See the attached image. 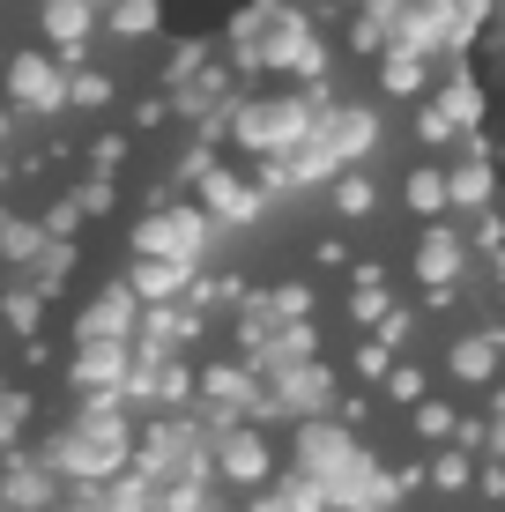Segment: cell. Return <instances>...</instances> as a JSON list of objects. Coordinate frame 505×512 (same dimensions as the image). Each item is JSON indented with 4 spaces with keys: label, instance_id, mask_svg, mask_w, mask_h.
<instances>
[{
    "label": "cell",
    "instance_id": "cell-1",
    "mask_svg": "<svg viewBox=\"0 0 505 512\" xmlns=\"http://www.w3.org/2000/svg\"><path fill=\"white\" fill-rule=\"evenodd\" d=\"M127 394H90V416L75 423V431H60L45 446V461L60 468V475H75V483H104L112 468H127V453H134V438H127Z\"/></svg>",
    "mask_w": 505,
    "mask_h": 512
},
{
    "label": "cell",
    "instance_id": "cell-2",
    "mask_svg": "<svg viewBox=\"0 0 505 512\" xmlns=\"http://www.w3.org/2000/svg\"><path fill=\"white\" fill-rule=\"evenodd\" d=\"M290 446H298V468L327 490V512H350L357 483L372 475V453L350 438V423H335V416H298V438H290Z\"/></svg>",
    "mask_w": 505,
    "mask_h": 512
},
{
    "label": "cell",
    "instance_id": "cell-3",
    "mask_svg": "<svg viewBox=\"0 0 505 512\" xmlns=\"http://www.w3.org/2000/svg\"><path fill=\"white\" fill-rule=\"evenodd\" d=\"M201 245H208V216L201 208H149V216L134 223V253L179 260V268H194Z\"/></svg>",
    "mask_w": 505,
    "mask_h": 512
},
{
    "label": "cell",
    "instance_id": "cell-4",
    "mask_svg": "<svg viewBox=\"0 0 505 512\" xmlns=\"http://www.w3.org/2000/svg\"><path fill=\"white\" fill-rule=\"evenodd\" d=\"M305 312H312V290H305V282H283V290L238 297V342H246V349H268L275 334H290Z\"/></svg>",
    "mask_w": 505,
    "mask_h": 512
},
{
    "label": "cell",
    "instance_id": "cell-5",
    "mask_svg": "<svg viewBox=\"0 0 505 512\" xmlns=\"http://www.w3.org/2000/svg\"><path fill=\"white\" fill-rule=\"evenodd\" d=\"M305 134H312V104H246V112H238V141L260 149V156L298 149Z\"/></svg>",
    "mask_w": 505,
    "mask_h": 512
},
{
    "label": "cell",
    "instance_id": "cell-6",
    "mask_svg": "<svg viewBox=\"0 0 505 512\" xmlns=\"http://www.w3.org/2000/svg\"><path fill=\"white\" fill-rule=\"evenodd\" d=\"M461 141H468V156L446 171V208H468V216H476V208L498 201V171H491V141H483V127L461 134Z\"/></svg>",
    "mask_w": 505,
    "mask_h": 512
},
{
    "label": "cell",
    "instance_id": "cell-7",
    "mask_svg": "<svg viewBox=\"0 0 505 512\" xmlns=\"http://www.w3.org/2000/svg\"><path fill=\"white\" fill-rule=\"evenodd\" d=\"M468 260H476V253H468V231H454V223H431V231L416 238V260H409V268H416V282L431 290V282H461Z\"/></svg>",
    "mask_w": 505,
    "mask_h": 512
},
{
    "label": "cell",
    "instance_id": "cell-8",
    "mask_svg": "<svg viewBox=\"0 0 505 512\" xmlns=\"http://www.w3.org/2000/svg\"><path fill=\"white\" fill-rule=\"evenodd\" d=\"M201 401L216 409V423H238L260 401V379L246 372V364H208L201 372Z\"/></svg>",
    "mask_w": 505,
    "mask_h": 512
},
{
    "label": "cell",
    "instance_id": "cell-9",
    "mask_svg": "<svg viewBox=\"0 0 505 512\" xmlns=\"http://www.w3.org/2000/svg\"><path fill=\"white\" fill-rule=\"evenodd\" d=\"M498 372H505V334H461L446 349V379H461V386H491Z\"/></svg>",
    "mask_w": 505,
    "mask_h": 512
},
{
    "label": "cell",
    "instance_id": "cell-10",
    "mask_svg": "<svg viewBox=\"0 0 505 512\" xmlns=\"http://www.w3.org/2000/svg\"><path fill=\"white\" fill-rule=\"evenodd\" d=\"M216 438V468L231 475V483H260L268 475V446H260V431H246V423H223V431H208Z\"/></svg>",
    "mask_w": 505,
    "mask_h": 512
},
{
    "label": "cell",
    "instance_id": "cell-11",
    "mask_svg": "<svg viewBox=\"0 0 505 512\" xmlns=\"http://www.w3.org/2000/svg\"><path fill=\"white\" fill-rule=\"evenodd\" d=\"M134 305H142V297H134L127 282H112V290L82 312V342H134V320H142Z\"/></svg>",
    "mask_w": 505,
    "mask_h": 512
},
{
    "label": "cell",
    "instance_id": "cell-12",
    "mask_svg": "<svg viewBox=\"0 0 505 512\" xmlns=\"http://www.w3.org/2000/svg\"><path fill=\"white\" fill-rule=\"evenodd\" d=\"M75 386L82 394H127V342H82Z\"/></svg>",
    "mask_w": 505,
    "mask_h": 512
},
{
    "label": "cell",
    "instance_id": "cell-13",
    "mask_svg": "<svg viewBox=\"0 0 505 512\" xmlns=\"http://www.w3.org/2000/svg\"><path fill=\"white\" fill-rule=\"evenodd\" d=\"M201 216L208 223H253L260 216V186H246V179H223V171H201Z\"/></svg>",
    "mask_w": 505,
    "mask_h": 512
},
{
    "label": "cell",
    "instance_id": "cell-14",
    "mask_svg": "<svg viewBox=\"0 0 505 512\" xmlns=\"http://www.w3.org/2000/svg\"><path fill=\"white\" fill-rule=\"evenodd\" d=\"M0 498H8L15 512H45L52 498H60V483H52V468H23L15 461L8 475H0Z\"/></svg>",
    "mask_w": 505,
    "mask_h": 512
},
{
    "label": "cell",
    "instance_id": "cell-15",
    "mask_svg": "<svg viewBox=\"0 0 505 512\" xmlns=\"http://www.w3.org/2000/svg\"><path fill=\"white\" fill-rule=\"evenodd\" d=\"M439 112L454 119L461 134H476V127H483V82L468 75V67H454V75H446V90H439Z\"/></svg>",
    "mask_w": 505,
    "mask_h": 512
},
{
    "label": "cell",
    "instance_id": "cell-16",
    "mask_svg": "<svg viewBox=\"0 0 505 512\" xmlns=\"http://www.w3.org/2000/svg\"><path fill=\"white\" fill-rule=\"evenodd\" d=\"M186 275H194V268L142 253V260H134V275H127V290H134V297H156V305H164V297H179V290H186Z\"/></svg>",
    "mask_w": 505,
    "mask_h": 512
},
{
    "label": "cell",
    "instance_id": "cell-17",
    "mask_svg": "<svg viewBox=\"0 0 505 512\" xmlns=\"http://www.w3.org/2000/svg\"><path fill=\"white\" fill-rule=\"evenodd\" d=\"M402 201H409V216H424V223H439L446 216V171H431V164H416L409 179H402Z\"/></svg>",
    "mask_w": 505,
    "mask_h": 512
},
{
    "label": "cell",
    "instance_id": "cell-18",
    "mask_svg": "<svg viewBox=\"0 0 505 512\" xmlns=\"http://www.w3.org/2000/svg\"><path fill=\"white\" fill-rule=\"evenodd\" d=\"M379 90H387V97H416V90H424V52L394 45L387 60H379Z\"/></svg>",
    "mask_w": 505,
    "mask_h": 512
},
{
    "label": "cell",
    "instance_id": "cell-19",
    "mask_svg": "<svg viewBox=\"0 0 505 512\" xmlns=\"http://www.w3.org/2000/svg\"><path fill=\"white\" fill-rule=\"evenodd\" d=\"M372 208H379V186L364 179V171H335V216L357 223V216H372Z\"/></svg>",
    "mask_w": 505,
    "mask_h": 512
},
{
    "label": "cell",
    "instance_id": "cell-20",
    "mask_svg": "<svg viewBox=\"0 0 505 512\" xmlns=\"http://www.w3.org/2000/svg\"><path fill=\"white\" fill-rule=\"evenodd\" d=\"M468 483H476V453H468V446H446L439 461H431V490H446V498H461Z\"/></svg>",
    "mask_w": 505,
    "mask_h": 512
},
{
    "label": "cell",
    "instance_id": "cell-21",
    "mask_svg": "<svg viewBox=\"0 0 505 512\" xmlns=\"http://www.w3.org/2000/svg\"><path fill=\"white\" fill-rule=\"evenodd\" d=\"M409 423H416V438H424V446H454V431H461V416L446 409V401H416Z\"/></svg>",
    "mask_w": 505,
    "mask_h": 512
},
{
    "label": "cell",
    "instance_id": "cell-22",
    "mask_svg": "<svg viewBox=\"0 0 505 512\" xmlns=\"http://www.w3.org/2000/svg\"><path fill=\"white\" fill-rule=\"evenodd\" d=\"M468 253H491V268H505V216H498V201L476 208V223H468Z\"/></svg>",
    "mask_w": 505,
    "mask_h": 512
},
{
    "label": "cell",
    "instance_id": "cell-23",
    "mask_svg": "<svg viewBox=\"0 0 505 512\" xmlns=\"http://www.w3.org/2000/svg\"><path fill=\"white\" fill-rule=\"evenodd\" d=\"M38 245H45V223H15V216H0V253H8L15 268H23Z\"/></svg>",
    "mask_w": 505,
    "mask_h": 512
},
{
    "label": "cell",
    "instance_id": "cell-24",
    "mask_svg": "<svg viewBox=\"0 0 505 512\" xmlns=\"http://www.w3.org/2000/svg\"><path fill=\"white\" fill-rule=\"evenodd\" d=\"M379 386H387L394 409H416V401H424V364H387V379H379Z\"/></svg>",
    "mask_w": 505,
    "mask_h": 512
},
{
    "label": "cell",
    "instance_id": "cell-25",
    "mask_svg": "<svg viewBox=\"0 0 505 512\" xmlns=\"http://www.w3.org/2000/svg\"><path fill=\"white\" fill-rule=\"evenodd\" d=\"M15 90H23L30 104H60V82H52L38 60H23V67H15Z\"/></svg>",
    "mask_w": 505,
    "mask_h": 512
},
{
    "label": "cell",
    "instance_id": "cell-26",
    "mask_svg": "<svg viewBox=\"0 0 505 512\" xmlns=\"http://www.w3.org/2000/svg\"><path fill=\"white\" fill-rule=\"evenodd\" d=\"M0 312H8L15 334H30V327H38V312H45V290H8V305H0Z\"/></svg>",
    "mask_w": 505,
    "mask_h": 512
},
{
    "label": "cell",
    "instance_id": "cell-27",
    "mask_svg": "<svg viewBox=\"0 0 505 512\" xmlns=\"http://www.w3.org/2000/svg\"><path fill=\"white\" fill-rule=\"evenodd\" d=\"M23 423H30V394H0V453L23 438Z\"/></svg>",
    "mask_w": 505,
    "mask_h": 512
},
{
    "label": "cell",
    "instance_id": "cell-28",
    "mask_svg": "<svg viewBox=\"0 0 505 512\" xmlns=\"http://www.w3.org/2000/svg\"><path fill=\"white\" fill-rule=\"evenodd\" d=\"M416 141H431V149H439V141H461V127L439 112V104H424V112H416Z\"/></svg>",
    "mask_w": 505,
    "mask_h": 512
},
{
    "label": "cell",
    "instance_id": "cell-29",
    "mask_svg": "<svg viewBox=\"0 0 505 512\" xmlns=\"http://www.w3.org/2000/svg\"><path fill=\"white\" fill-rule=\"evenodd\" d=\"M387 364H394V349L379 342V334H364V342H357V372L364 379H387Z\"/></svg>",
    "mask_w": 505,
    "mask_h": 512
},
{
    "label": "cell",
    "instance_id": "cell-30",
    "mask_svg": "<svg viewBox=\"0 0 505 512\" xmlns=\"http://www.w3.org/2000/svg\"><path fill=\"white\" fill-rule=\"evenodd\" d=\"M75 223H82L75 201H52V208H45V238H75Z\"/></svg>",
    "mask_w": 505,
    "mask_h": 512
},
{
    "label": "cell",
    "instance_id": "cell-31",
    "mask_svg": "<svg viewBox=\"0 0 505 512\" xmlns=\"http://www.w3.org/2000/svg\"><path fill=\"white\" fill-rule=\"evenodd\" d=\"M372 334H379V342H387V349H402V342H409V334H416V320H409V312H402V305H394V312H387V320H379Z\"/></svg>",
    "mask_w": 505,
    "mask_h": 512
},
{
    "label": "cell",
    "instance_id": "cell-32",
    "mask_svg": "<svg viewBox=\"0 0 505 512\" xmlns=\"http://www.w3.org/2000/svg\"><path fill=\"white\" fill-rule=\"evenodd\" d=\"M350 45H357V52H379V45H387V23H379V15H364V23L350 30Z\"/></svg>",
    "mask_w": 505,
    "mask_h": 512
},
{
    "label": "cell",
    "instance_id": "cell-33",
    "mask_svg": "<svg viewBox=\"0 0 505 512\" xmlns=\"http://www.w3.org/2000/svg\"><path fill=\"white\" fill-rule=\"evenodd\" d=\"M75 208H82V216H104V208H112V186H104V179H90V186L75 193Z\"/></svg>",
    "mask_w": 505,
    "mask_h": 512
},
{
    "label": "cell",
    "instance_id": "cell-34",
    "mask_svg": "<svg viewBox=\"0 0 505 512\" xmlns=\"http://www.w3.org/2000/svg\"><path fill=\"white\" fill-rule=\"evenodd\" d=\"M476 490H483V498H505V461H483L476 468Z\"/></svg>",
    "mask_w": 505,
    "mask_h": 512
},
{
    "label": "cell",
    "instance_id": "cell-35",
    "mask_svg": "<svg viewBox=\"0 0 505 512\" xmlns=\"http://www.w3.org/2000/svg\"><path fill=\"white\" fill-rule=\"evenodd\" d=\"M312 260H320V268H350V245H342V238H320V245H312Z\"/></svg>",
    "mask_w": 505,
    "mask_h": 512
},
{
    "label": "cell",
    "instance_id": "cell-36",
    "mask_svg": "<svg viewBox=\"0 0 505 512\" xmlns=\"http://www.w3.org/2000/svg\"><path fill=\"white\" fill-rule=\"evenodd\" d=\"M491 446H498V461H505V386H498V401H491Z\"/></svg>",
    "mask_w": 505,
    "mask_h": 512
},
{
    "label": "cell",
    "instance_id": "cell-37",
    "mask_svg": "<svg viewBox=\"0 0 505 512\" xmlns=\"http://www.w3.org/2000/svg\"><path fill=\"white\" fill-rule=\"evenodd\" d=\"M0 141H8V119H0Z\"/></svg>",
    "mask_w": 505,
    "mask_h": 512
},
{
    "label": "cell",
    "instance_id": "cell-38",
    "mask_svg": "<svg viewBox=\"0 0 505 512\" xmlns=\"http://www.w3.org/2000/svg\"><path fill=\"white\" fill-rule=\"evenodd\" d=\"M498 305H505V282H498Z\"/></svg>",
    "mask_w": 505,
    "mask_h": 512
}]
</instances>
